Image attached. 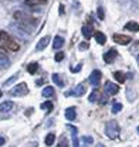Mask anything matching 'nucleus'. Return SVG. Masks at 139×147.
Returning a JSON list of instances; mask_svg holds the SVG:
<instances>
[{
	"label": "nucleus",
	"instance_id": "aec40b11",
	"mask_svg": "<svg viewBox=\"0 0 139 147\" xmlns=\"http://www.w3.org/2000/svg\"><path fill=\"white\" fill-rule=\"evenodd\" d=\"M37 70H39V63H30V64L27 66V71H29L30 74H34Z\"/></svg>",
	"mask_w": 139,
	"mask_h": 147
},
{
	"label": "nucleus",
	"instance_id": "f3484780",
	"mask_svg": "<svg viewBox=\"0 0 139 147\" xmlns=\"http://www.w3.org/2000/svg\"><path fill=\"white\" fill-rule=\"evenodd\" d=\"M125 29L129 30V32H139V23H135V22H128L125 24Z\"/></svg>",
	"mask_w": 139,
	"mask_h": 147
},
{
	"label": "nucleus",
	"instance_id": "c756f323",
	"mask_svg": "<svg viewBox=\"0 0 139 147\" xmlns=\"http://www.w3.org/2000/svg\"><path fill=\"white\" fill-rule=\"evenodd\" d=\"M96 11H98V16H99V19L102 20V19H104V11H102V9H101V7H98V10H96Z\"/></svg>",
	"mask_w": 139,
	"mask_h": 147
},
{
	"label": "nucleus",
	"instance_id": "e433bc0d",
	"mask_svg": "<svg viewBox=\"0 0 139 147\" xmlns=\"http://www.w3.org/2000/svg\"><path fill=\"white\" fill-rule=\"evenodd\" d=\"M138 60H139V54H138Z\"/></svg>",
	"mask_w": 139,
	"mask_h": 147
},
{
	"label": "nucleus",
	"instance_id": "20e7f679",
	"mask_svg": "<svg viewBox=\"0 0 139 147\" xmlns=\"http://www.w3.org/2000/svg\"><path fill=\"white\" fill-rule=\"evenodd\" d=\"M105 131H106V136L111 137V139L118 137V134H119V126H118V123H116V121H109V123H106Z\"/></svg>",
	"mask_w": 139,
	"mask_h": 147
},
{
	"label": "nucleus",
	"instance_id": "f03ea898",
	"mask_svg": "<svg viewBox=\"0 0 139 147\" xmlns=\"http://www.w3.org/2000/svg\"><path fill=\"white\" fill-rule=\"evenodd\" d=\"M14 17H16V19L21 23V26L26 27V29L34 27V26L37 24V19H33L31 16H27V14H24V13H21V11H16V13H14Z\"/></svg>",
	"mask_w": 139,
	"mask_h": 147
},
{
	"label": "nucleus",
	"instance_id": "f257e3e1",
	"mask_svg": "<svg viewBox=\"0 0 139 147\" xmlns=\"http://www.w3.org/2000/svg\"><path fill=\"white\" fill-rule=\"evenodd\" d=\"M0 42L3 45V47L6 50H10V51H19L20 49V45L6 32H0Z\"/></svg>",
	"mask_w": 139,
	"mask_h": 147
},
{
	"label": "nucleus",
	"instance_id": "7c9ffc66",
	"mask_svg": "<svg viewBox=\"0 0 139 147\" xmlns=\"http://www.w3.org/2000/svg\"><path fill=\"white\" fill-rule=\"evenodd\" d=\"M58 147H68V143L65 142V139H63V140H61V143L58 144Z\"/></svg>",
	"mask_w": 139,
	"mask_h": 147
},
{
	"label": "nucleus",
	"instance_id": "6ab92c4d",
	"mask_svg": "<svg viewBox=\"0 0 139 147\" xmlns=\"http://www.w3.org/2000/svg\"><path fill=\"white\" fill-rule=\"evenodd\" d=\"M114 77H115L119 83H125V80H126V76H125L122 71H115V73H114Z\"/></svg>",
	"mask_w": 139,
	"mask_h": 147
},
{
	"label": "nucleus",
	"instance_id": "412c9836",
	"mask_svg": "<svg viewBox=\"0 0 139 147\" xmlns=\"http://www.w3.org/2000/svg\"><path fill=\"white\" fill-rule=\"evenodd\" d=\"M54 142H55V134L54 133H48L46 137V144L47 146H53Z\"/></svg>",
	"mask_w": 139,
	"mask_h": 147
},
{
	"label": "nucleus",
	"instance_id": "39448f33",
	"mask_svg": "<svg viewBox=\"0 0 139 147\" xmlns=\"http://www.w3.org/2000/svg\"><path fill=\"white\" fill-rule=\"evenodd\" d=\"M112 39L115 40V43H118V45H121V46H126V45H129L131 43V37L129 36H125V34H114L112 36Z\"/></svg>",
	"mask_w": 139,
	"mask_h": 147
},
{
	"label": "nucleus",
	"instance_id": "a211bd4d",
	"mask_svg": "<svg viewBox=\"0 0 139 147\" xmlns=\"http://www.w3.org/2000/svg\"><path fill=\"white\" fill-rule=\"evenodd\" d=\"M53 82H54L58 87H64V82H63V79H61V76H60L58 73H54V74H53Z\"/></svg>",
	"mask_w": 139,
	"mask_h": 147
},
{
	"label": "nucleus",
	"instance_id": "a878e982",
	"mask_svg": "<svg viewBox=\"0 0 139 147\" xmlns=\"http://www.w3.org/2000/svg\"><path fill=\"white\" fill-rule=\"evenodd\" d=\"M98 96H99V93H98L96 90H94L92 93L90 94V97H88V100H90L91 103H94V101H96V100H98Z\"/></svg>",
	"mask_w": 139,
	"mask_h": 147
},
{
	"label": "nucleus",
	"instance_id": "ddd939ff",
	"mask_svg": "<svg viewBox=\"0 0 139 147\" xmlns=\"http://www.w3.org/2000/svg\"><path fill=\"white\" fill-rule=\"evenodd\" d=\"M75 116H77L75 107H68V109L65 110V119H67V120L72 121V120H75Z\"/></svg>",
	"mask_w": 139,
	"mask_h": 147
},
{
	"label": "nucleus",
	"instance_id": "4468645a",
	"mask_svg": "<svg viewBox=\"0 0 139 147\" xmlns=\"http://www.w3.org/2000/svg\"><path fill=\"white\" fill-rule=\"evenodd\" d=\"M94 37H95V40H96V43L98 45H105V42H106V36L104 34V33H101V32H95L94 33Z\"/></svg>",
	"mask_w": 139,
	"mask_h": 147
},
{
	"label": "nucleus",
	"instance_id": "f8f14e48",
	"mask_svg": "<svg viewBox=\"0 0 139 147\" xmlns=\"http://www.w3.org/2000/svg\"><path fill=\"white\" fill-rule=\"evenodd\" d=\"M13 107H14L13 101H4V103L0 104V111L1 113H10Z\"/></svg>",
	"mask_w": 139,
	"mask_h": 147
},
{
	"label": "nucleus",
	"instance_id": "9b49d317",
	"mask_svg": "<svg viewBox=\"0 0 139 147\" xmlns=\"http://www.w3.org/2000/svg\"><path fill=\"white\" fill-rule=\"evenodd\" d=\"M48 43H50V37H48V36L41 37V39L39 40L37 46H36V50H37V51H41V50H44L47 46H48Z\"/></svg>",
	"mask_w": 139,
	"mask_h": 147
},
{
	"label": "nucleus",
	"instance_id": "5701e85b",
	"mask_svg": "<svg viewBox=\"0 0 139 147\" xmlns=\"http://www.w3.org/2000/svg\"><path fill=\"white\" fill-rule=\"evenodd\" d=\"M53 94H54V89H53L51 86L44 87V90H43V97H51Z\"/></svg>",
	"mask_w": 139,
	"mask_h": 147
},
{
	"label": "nucleus",
	"instance_id": "72a5a7b5",
	"mask_svg": "<svg viewBox=\"0 0 139 147\" xmlns=\"http://www.w3.org/2000/svg\"><path fill=\"white\" fill-rule=\"evenodd\" d=\"M96 147H105V146H104V144H98Z\"/></svg>",
	"mask_w": 139,
	"mask_h": 147
},
{
	"label": "nucleus",
	"instance_id": "f704fd0d",
	"mask_svg": "<svg viewBox=\"0 0 139 147\" xmlns=\"http://www.w3.org/2000/svg\"><path fill=\"white\" fill-rule=\"evenodd\" d=\"M1 96H3V92H1V90H0V97H1Z\"/></svg>",
	"mask_w": 139,
	"mask_h": 147
},
{
	"label": "nucleus",
	"instance_id": "393cba45",
	"mask_svg": "<svg viewBox=\"0 0 139 147\" xmlns=\"http://www.w3.org/2000/svg\"><path fill=\"white\" fill-rule=\"evenodd\" d=\"M41 109H43V110H47V111H51V110H53V103H51V101L43 103V104H41Z\"/></svg>",
	"mask_w": 139,
	"mask_h": 147
},
{
	"label": "nucleus",
	"instance_id": "473e14b6",
	"mask_svg": "<svg viewBox=\"0 0 139 147\" xmlns=\"http://www.w3.org/2000/svg\"><path fill=\"white\" fill-rule=\"evenodd\" d=\"M87 47H88V45H85V43H84V45H81V49H87Z\"/></svg>",
	"mask_w": 139,
	"mask_h": 147
},
{
	"label": "nucleus",
	"instance_id": "dca6fc26",
	"mask_svg": "<svg viewBox=\"0 0 139 147\" xmlns=\"http://www.w3.org/2000/svg\"><path fill=\"white\" fill-rule=\"evenodd\" d=\"M63 46H64V39L60 37V36H57V37L54 39V42H53V47H54V50L61 49Z\"/></svg>",
	"mask_w": 139,
	"mask_h": 147
},
{
	"label": "nucleus",
	"instance_id": "2f4dec72",
	"mask_svg": "<svg viewBox=\"0 0 139 147\" xmlns=\"http://www.w3.org/2000/svg\"><path fill=\"white\" fill-rule=\"evenodd\" d=\"M4 143H6V140H4V137H1V136H0V146H3Z\"/></svg>",
	"mask_w": 139,
	"mask_h": 147
},
{
	"label": "nucleus",
	"instance_id": "423d86ee",
	"mask_svg": "<svg viewBox=\"0 0 139 147\" xmlns=\"http://www.w3.org/2000/svg\"><path fill=\"white\" fill-rule=\"evenodd\" d=\"M10 67V60L6 54V51L3 49H0V70H6Z\"/></svg>",
	"mask_w": 139,
	"mask_h": 147
},
{
	"label": "nucleus",
	"instance_id": "9d476101",
	"mask_svg": "<svg viewBox=\"0 0 139 147\" xmlns=\"http://www.w3.org/2000/svg\"><path fill=\"white\" fill-rule=\"evenodd\" d=\"M116 56H118V51H116V50L115 49H109L105 54H104V60H105L106 63H112V60H114Z\"/></svg>",
	"mask_w": 139,
	"mask_h": 147
},
{
	"label": "nucleus",
	"instance_id": "cd10ccee",
	"mask_svg": "<svg viewBox=\"0 0 139 147\" xmlns=\"http://www.w3.org/2000/svg\"><path fill=\"white\" fill-rule=\"evenodd\" d=\"M16 80H17V74H14V76H13L11 79L6 80V82H4V86H10V84H11V83H14Z\"/></svg>",
	"mask_w": 139,
	"mask_h": 147
},
{
	"label": "nucleus",
	"instance_id": "4be33fe9",
	"mask_svg": "<svg viewBox=\"0 0 139 147\" xmlns=\"http://www.w3.org/2000/svg\"><path fill=\"white\" fill-rule=\"evenodd\" d=\"M47 0H26V6H40L44 4Z\"/></svg>",
	"mask_w": 139,
	"mask_h": 147
},
{
	"label": "nucleus",
	"instance_id": "c85d7f7f",
	"mask_svg": "<svg viewBox=\"0 0 139 147\" xmlns=\"http://www.w3.org/2000/svg\"><path fill=\"white\" fill-rule=\"evenodd\" d=\"M64 59V53L63 51H58L57 54H55V61H61Z\"/></svg>",
	"mask_w": 139,
	"mask_h": 147
},
{
	"label": "nucleus",
	"instance_id": "b1692460",
	"mask_svg": "<svg viewBox=\"0 0 139 147\" xmlns=\"http://www.w3.org/2000/svg\"><path fill=\"white\" fill-rule=\"evenodd\" d=\"M81 32H82V34H84L85 39H90V37L92 36V30H91L90 27H87V26H84V27L81 29Z\"/></svg>",
	"mask_w": 139,
	"mask_h": 147
},
{
	"label": "nucleus",
	"instance_id": "2eb2a0df",
	"mask_svg": "<svg viewBox=\"0 0 139 147\" xmlns=\"http://www.w3.org/2000/svg\"><path fill=\"white\" fill-rule=\"evenodd\" d=\"M68 129L71 130V136H72V143H74V147H80L78 137H77V127H74V126H68Z\"/></svg>",
	"mask_w": 139,
	"mask_h": 147
},
{
	"label": "nucleus",
	"instance_id": "1a4fd4ad",
	"mask_svg": "<svg viewBox=\"0 0 139 147\" xmlns=\"http://www.w3.org/2000/svg\"><path fill=\"white\" fill-rule=\"evenodd\" d=\"M85 92H87L85 86H82V84H78V86H77V87H75L72 92H67V93H65V97H67V96H71V94H74V96H77V97H78V96H82V94H85Z\"/></svg>",
	"mask_w": 139,
	"mask_h": 147
},
{
	"label": "nucleus",
	"instance_id": "0eeeda50",
	"mask_svg": "<svg viewBox=\"0 0 139 147\" xmlns=\"http://www.w3.org/2000/svg\"><path fill=\"white\" fill-rule=\"evenodd\" d=\"M101 77H102V73L99 70H94L92 73L90 74V83L92 86H98L99 82H101Z\"/></svg>",
	"mask_w": 139,
	"mask_h": 147
},
{
	"label": "nucleus",
	"instance_id": "7ed1b4c3",
	"mask_svg": "<svg viewBox=\"0 0 139 147\" xmlns=\"http://www.w3.org/2000/svg\"><path fill=\"white\" fill-rule=\"evenodd\" d=\"M29 93V87H27V84L26 83H20V84H17V86H14L11 90H10V96H13V97H21V96H26Z\"/></svg>",
	"mask_w": 139,
	"mask_h": 147
},
{
	"label": "nucleus",
	"instance_id": "bb28decb",
	"mask_svg": "<svg viewBox=\"0 0 139 147\" xmlns=\"http://www.w3.org/2000/svg\"><path fill=\"white\" fill-rule=\"evenodd\" d=\"M121 109H122V104L121 103H115L114 104V109H112V113H119Z\"/></svg>",
	"mask_w": 139,
	"mask_h": 147
},
{
	"label": "nucleus",
	"instance_id": "c9c22d12",
	"mask_svg": "<svg viewBox=\"0 0 139 147\" xmlns=\"http://www.w3.org/2000/svg\"><path fill=\"white\" fill-rule=\"evenodd\" d=\"M136 131H138V133H139V126H138V129H136Z\"/></svg>",
	"mask_w": 139,
	"mask_h": 147
},
{
	"label": "nucleus",
	"instance_id": "6e6552de",
	"mask_svg": "<svg viewBox=\"0 0 139 147\" xmlns=\"http://www.w3.org/2000/svg\"><path fill=\"white\" fill-rule=\"evenodd\" d=\"M105 92H106V94L108 96H115V94H118L119 93V87L116 86V84H114V83H106V86H105Z\"/></svg>",
	"mask_w": 139,
	"mask_h": 147
}]
</instances>
